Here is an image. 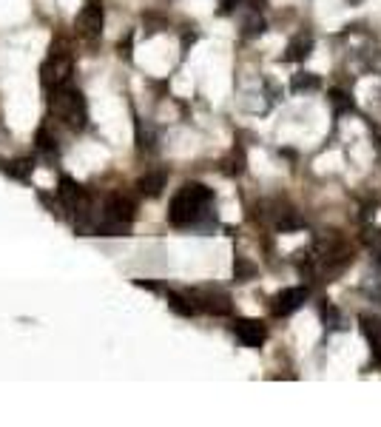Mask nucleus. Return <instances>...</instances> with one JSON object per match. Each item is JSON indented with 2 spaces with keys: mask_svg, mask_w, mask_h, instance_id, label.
<instances>
[{
  "mask_svg": "<svg viewBox=\"0 0 381 427\" xmlns=\"http://www.w3.org/2000/svg\"><path fill=\"white\" fill-rule=\"evenodd\" d=\"M319 86H322V78H319V75H311V71H299V75L290 78V92H293V94L316 92Z\"/></svg>",
  "mask_w": 381,
  "mask_h": 427,
  "instance_id": "13",
  "label": "nucleus"
},
{
  "mask_svg": "<svg viewBox=\"0 0 381 427\" xmlns=\"http://www.w3.org/2000/svg\"><path fill=\"white\" fill-rule=\"evenodd\" d=\"M234 333L245 347H259L268 339V328L259 319H237L234 322Z\"/></svg>",
  "mask_w": 381,
  "mask_h": 427,
  "instance_id": "8",
  "label": "nucleus"
},
{
  "mask_svg": "<svg viewBox=\"0 0 381 427\" xmlns=\"http://www.w3.org/2000/svg\"><path fill=\"white\" fill-rule=\"evenodd\" d=\"M103 23H106V6L100 0H86L77 20H74V29L83 40H97L103 35Z\"/></svg>",
  "mask_w": 381,
  "mask_h": 427,
  "instance_id": "5",
  "label": "nucleus"
},
{
  "mask_svg": "<svg viewBox=\"0 0 381 427\" xmlns=\"http://www.w3.org/2000/svg\"><path fill=\"white\" fill-rule=\"evenodd\" d=\"M4 171H6L9 177H15V180H29V177H32V171H35V160H32V157L12 160V163H6V166H4Z\"/></svg>",
  "mask_w": 381,
  "mask_h": 427,
  "instance_id": "14",
  "label": "nucleus"
},
{
  "mask_svg": "<svg viewBox=\"0 0 381 427\" xmlns=\"http://www.w3.org/2000/svg\"><path fill=\"white\" fill-rule=\"evenodd\" d=\"M71 71H74V57H71V51H63V49H54V46H51V54H49L46 63L40 66V80H43V86L51 92V89H57V86H63V83L71 80Z\"/></svg>",
  "mask_w": 381,
  "mask_h": 427,
  "instance_id": "4",
  "label": "nucleus"
},
{
  "mask_svg": "<svg viewBox=\"0 0 381 427\" xmlns=\"http://www.w3.org/2000/svg\"><path fill=\"white\" fill-rule=\"evenodd\" d=\"M265 32V18L259 15V12H251L248 18H245V23H242V35L245 37H259Z\"/></svg>",
  "mask_w": 381,
  "mask_h": 427,
  "instance_id": "17",
  "label": "nucleus"
},
{
  "mask_svg": "<svg viewBox=\"0 0 381 427\" xmlns=\"http://www.w3.org/2000/svg\"><path fill=\"white\" fill-rule=\"evenodd\" d=\"M311 49H313V37H311V32H299V35L287 43V49H285V57H282V60L301 63L304 57L311 54Z\"/></svg>",
  "mask_w": 381,
  "mask_h": 427,
  "instance_id": "10",
  "label": "nucleus"
},
{
  "mask_svg": "<svg viewBox=\"0 0 381 427\" xmlns=\"http://www.w3.org/2000/svg\"><path fill=\"white\" fill-rule=\"evenodd\" d=\"M330 106H333V111L342 117V114H350V111H356V103L350 100V94L347 92H342V89H333L330 92Z\"/></svg>",
  "mask_w": 381,
  "mask_h": 427,
  "instance_id": "15",
  "label": "nucleus"
},
{
  "mask_svg": "<svg viewBox=\"0 0 381 427\" xmlns=\"http://www.w3.org/2000/svg\"><path fill=\"white\" fill-rule=\"evenodd\" d=\"M234 276H237L239 282H248V279H254V276H256V265L239 256V259L234 262Z\"/></svg>",
  "mask_w": 381,
  "mask_h": 427,
  "instance_id": "18",
  "label": "nucleus"
},
{
  "mask_svg": "<svg viewBox=\"0 0 381 427\" xmlns=\"http://www.w3.org/2000/svg\"><path fill=\"white\" fill-rule=\"evenodd\" d=\"M120 57H125V60H131V35H125V40H120Z\"/></svg>",
  "mask_w": 381,
  "mask_h": 427,
  "instance_id": "20",
  "label": "nucleus"
},
{
  "mask_svg": "<svg viewBox=\"0 0 381 427\" xmlns=\"http://www.w3.org/2000/svg\"><path fill=\"white\" fill-rule=\"evenodd\" d=\"M308 297H311L308 288H285V291H279V294L273 297L270 311H273L276 316H290L293 311H299L304 302H308Z\"/></svg>",
  "mask_w": 381,
  "mask_h": 427,
  "instance_id": "7",
  "label": "nucleus"
},
{
  "mask_svg": "<svg viewBox=\"0 0 381 427\" xmlns=\"http://www.w3.org/2000/svg\"><path fill=\"white\" fill-rule=\"evenodd\" d=\"M165 182H168V174H165V171H145V174L137 180V188H139L142 197H151V199H154V197L163 194Z\"/></svg>",
  "mask_w": 381,
  "mask_h": 427,
  "instance_id": "9",
  "label": "nucleus"
},
{
  "mask_svg": "<svg viewBox=\"0 0 381 427\" xmlns=\"http://www.w3.org/2000/svg\"><path fill=\"white\" fill-rule=\"evenodd\" d=\"M191 299H194V305H196V308H202V311H208V314H213V316H227V314L234 311L231 297H227L225 291H216V288L194 291V294H191Z\"/></svg>",
  "mask_w": 381,
  "mask_h": 427,
  "instance_id": "6",
  "label": "nucleus"
},
{
  "mask_svg": "<svg viewBox=\"0 0 381 427\" xmlns=\"http://www.w3.org/2000/svg\"><path fill=\"white\" fill-rule=\"evenodd\" d=\"M35 142H37V151H43V154H57V140L49 134V128H46V125H40V128H37Z\"/></svg>",
  "mask_w": 381,
  "mask_h": 427,
  "instance_id": "16",
  "label": "nucleus"
},
{
  "mask_svg": "<svg viewBox=\"0 0 381 427\" xmlns=\"http://www.w3.org/2000/svg\"><path fill=\"white\" fill-rule=\"evenodd\" d=\"M49 109L51 114L65 123L71 131H83L86 123H89V106H86V97L80 89H74L71 83H63L57 89L49 92Z\"/></svg>",
  "mask_w": 381,
  "mask_h": 427,
  "instance_id": "2",
  "label": "nucleus"
},
{
  "mask_svg": "<svg viewBox=\"0 0 381 427\" xmlns=\"http://www.w3.org/2000/svg\"><path fill=\"white\" fill-rule=\"evenodd\" d=\"M134 217H137V202L123 194H111L103 202V220L94 225V231L103 237H125L131 231Z\"/></svg>",
  "mask_w": 381,
  "mask_h": 427,
  "instance_id": "3",
  "label": "nucleus"
},
{
  "mask_svg": "<svg viewBox=\"0 0 381 427\" xmlns=\"http://www.w3.org/2000/svg\"><path fill=\"white\" fill-rule=\"evenodd\" d=\"M213 205V191L202 182H185L171 205H168V223L174 228H199V231H211L216 225V217L211 214Z\"/></svg>",
  "mask_w": 381,
  "mask_h": 427,
  "instance_id": "1",
  "label": "nucleus"
},
{
  "mask_svg": "<svg viewBox=\"0 0 381 427\" xmlns=\"http://www.w3.org/2000/svg\"><path fill=\"white\" fill-rule=\"evenodd\" d=\"M165 299H168V308L174 311V314H180V316H194L199 308L194 305V299H191V294L185 297V294H177V291H168L165 294Z\"/></svg>",
  "mask_w": 381,
  "mask_h": 427,
  "instance_id": "12",
  "label": "nucleus"
},
{
  "mask_svg": "<svg viewBox=\"0 0 381 427\" xmlns=\"http://www.w3.org/2000/svg\"><path fill=\"white\" fill-rule=\"evenodd\" d=\"M237 6H242V0H219V15H231Z\"/></svg>",
  "mask_w": 381,
  "mask_h": 427,
  "instance_id": "19",
  "label": "nucleus"
},
{
  "mask_svg": "<svg viewBox=\"0 0 381 427\" xmlns=\"http://www.w3.org/2000/svg\"><path fill=\"white\" fill-rule=\"evenodd\" d=\"M361 330L373 347V359L381 365V319L378 316H361Z\"/></svg>",
  "mask_w": 381,
  "mask_h": 427,
  "instance_id": "11",
  "label": "nucleus"
},
{
  "mask_svg": "<svg viewBox=\"0 0 381 427\" xmlns=\"http://www.w3.org/2000/svg\"><path fill=\"white\" fill-rule=\"evenodd\" d=\"M350 4H358V0H350Z\"/></svg>",
  "mask_w": 381,
  "mask_h": 427,
  "instance_id": "21",
  "label": "nucleus"
}]
</instances>
